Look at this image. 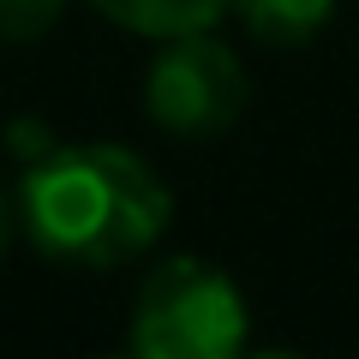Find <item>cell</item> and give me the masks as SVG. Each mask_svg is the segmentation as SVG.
<instances>
[{
    "label": "cell",
    "instance_id": "1",
    "mask_svg": "<svg viewBox=\"0 0 359 359\" xmlns=\"http://www.w3.org/2000/svg\"><path fill=\"white\" fill-rule=\"evenodd\" d=\"M174 192L126 144H48L18 180V222L48 264L120 269L168 233Z\"/></svg>",
    "mask_w": 359,
    "mask_h": 359
},
{
    "label": "cell",
    "instance_id": "4",
    "mask_svg": "<svg viewBox=\"0 0 359 359\" xmlns=\"http://www.w3.org/2000/svg\"><path fill=\"white\" fill-rule=\"evenodd\" d=\"M108 25L132 30V36H186V30H216L233 13V0H90Z\"/></svg>",
    "mask_w": 359,
    "mask_h": 359
},
{
    "label": "cell",
    "instance_id": "7",
    "mask_svg": "<svg viewBox=\"0 0 359 359\" xmlns=\"http://www.w3.org/2000/svg\"><path fill=\"white\" fill-rule=\"evenodd\" d=\"M6 245H13V204H6V192H0V257H6Z\"/></svg>",
    "mask_w": 359,
    "mask_h": 359
},
{
    "label": "cell",
    "instance_id": "2",
    "mask_svg": "<svg viewBox=\"0 0 359 359\" xmlns=\"http://www.w3.org/2000/svg\"><path fill=\"white\" fill-rule=\"evenodd\" d=\"M126 341L144 359H233L245 347V299L204 257H162L132 294Z\"/></svg>",
    "mask_w": 359,
    "mask_h": 359
},
{
    "label": "cell",
    "instance_id": "5",
    "mask_svg": "<svg viewBox=\"0 0 359 359\" xmlns=\"http://www.w3.org/2000/svg\"><path fill=\"white\" fill-rule=\"evenodd\" d=\"M335 6H341V0H233V18H240L257 42L294 48V42H311L330 25Z\"/></svg>",
    "mask_w": 359,
    "mask_h": 359
},
{
    "label": "cell",
    "instance_id": "6",
    "mask_svg": "<svg viewBox=\"0 0 359 359\" xmlns=\"http://www.w3.org/2000/svg\"><path fill=\"white\" fill-rule=\"evenodd\" d=\"M72 0H0V42H42Z\"/></svg>",
    "mask_w": 359,
    "mask_h": 359
},
{
    "label": "cell",
    "instance_id": "3",
    "mask_svg": "<svg viewBox=\"0 0 359 359\" xmlns=\"http://www.w3.org/2000/svg\"><path fill=\"white\" fill-rule=\"evenodd\" d=\"M245 84L240 54L216 30H186L162 36L156 60L144 66V114L174 138H222L245 114Z\"/></svg>",
    "mask_w": 359,
    "mask_h": 359
}]
</instances>
